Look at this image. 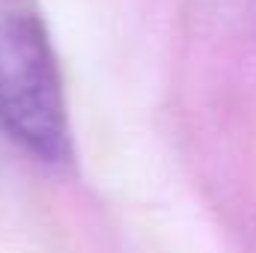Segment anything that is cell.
<instances>
[{"label": "cell", "mask_w": 256, "mask_h": 253, "mask_svg": "<svg viewBox=\"0 0 256 253\" xmlns=\"http://www.w3.org/2000/svg\"><path fill=\"white\" fill-rule=\"evenodd\" d=\"M0 126L42 161L68 158L60 66L33 0H0Z\"/></svg>", "instance_id": "obj_1"}]
</instances>
